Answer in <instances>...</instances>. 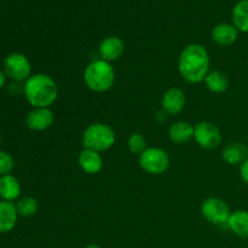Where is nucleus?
Returning <instances> with one entry per match:
<instances>
[{
  "instance_id": "nucleus-1",
  "label": "nucleus",
  "mask_w": 248,
  "mask_h": 248,
  "mask_svg": "<svg viewBox=\"0 0 248 248\" xmlns=\"http://www.w3.org/2000/svg\"><path fill=\"white\" fill-rule=\"evenodd\" d=\"M178 72L189 84H199L210 73V55L205 46L190 44L186 46L178 58Z\"/></svg>"
},
{
  "instance_id": "nucleus-2",
  "label": "nucleus",
  "mask_w": 248,
  "mask_h": 248,
  "mask_svg": "<svg viewBox=\"0 0 248 248\" xmlns=\"http://www.w3.org/2000/svg\"><path fill=\"white\" fill-rule=\"evenodd\" d=\"M23 94L34 108H50L57 101L58 86L50 75L38 73L24 81Z\"/></svg>"
},
{
  "instance_id": "nucleus-3",
  "label": "nucleus",
  "mask_w": 248,
  "mask_h": 248,
  "mask_svg": "<svg viewBox=\"0 0 248 248\" xmlns=\"http://www.w3.org/2000/svg\"><path fill=\"white\" fill-rule=\"evenodd\" d=\"M84 81L93 92H106L115 82V70L111 63L103 60H94L87 64L84 72Z\"/></svg>"
},
{
  "instance_id": "nucleus-4",
  "label": "nucleus",
  "mask_w": 248,
  "mask_h": 248,
  "mask_svg": "<svg viewBox=\"0 0 248 248\" xmlns=\"http://www.w3.org/2000/svg\"><path fill=\"white\" fill-rule=\"evenodd\" d=\"M116 136L113 128L103 123L91 124L82 133V147L84 149L94 152H106L115 144Z\"/></svg>"
},
{
  "instance_id": "nucleus-5",
  "label": "nucleus",
  "mask_w": 248,
  "mask_h": 248,
  "mask_svg": "<svg viewBox=\"0 0 248 248\" xmlns=\"http://www.w3.org/2000/svg\"><path fill=\"white\" fill-rule=\"evenodd\" d=\"M140 169L149 174L159 176L165 173L170 167V156L166 150L161 148L150 147L147 148L142 154L140 155Z\"/></svg>"
},
{
  "instance_id": "nucleus-6",
  "label": "nucleus",
  "mask_w": 248,
  "mask_h": 248,
  "mask_svg": "<svg viewBox=\"0 0 248 248\" xmlns=\"http://www.w3.org/2000/svg\"><path fill=\"white\" fill-rule=\"evenodd\" d=\"M201 215L211 224L227 225L232 211L229 205L222 199L208 198L201 205Z\"/></svg>"
},
{
  "instance_id": "nucleus-7",
  "label": "nucleus",
  "mask_w": 248,
  "mask_h": 248,
  "mask_svg": "<svg viewBox=\"0 0 248 248\" xmlns=\"http://www.w3.org/2000/svg\"><path fill=\"white\" fill-rule=\"evenodd\" d=\"M31 65L28 58L19 52L10 53L4 61V73L14 81L22 82L31 77Z\"/></svg>"
},
{
  "instance_id": "nucleus-8",
  "label": "nucleus",
  "mask_w": 248,
  "mask_h": 248,
  "mask_svg": "<svg viewBox=\"0 0 248 248\" xmlns=\"http://www.w3.org/2000/svg\"><path fill=\"white\" fill-rule=\"evenodd\" d=\"M194 140L202 149H216L222 143V133L215 124L201 121L194 126Z\"/></svg>"
},
{
  "instance_id": "nucleus-9",
  "label": "nucleus",
  "mask_w": 248,
  "mask_h": 248,
  "mask_svg": "<svg viewBox=\"0 0 248 248\" xmlns=\"http://www.w3.org/2000/svg\"><path fill=\"white\" fill-rule=\"evenodd\" d=\"M186 93L179 87H170L164 93L161 99L162 110L167 115H177L186 107Z\"/></svg>"
},
{
  "instance_id": "nucleus-10",
  "label": "nucleus",
  "mask_w": 248,
  "mask_h": 248,
  "mask_svg": "<svg viewBox=\"0 0 248 248\" xmlns=\"http://www.w3.org/2000/svg\"><path fill=\"white\" fill-rule=\"evenodd\" d=\"M55 115L50 108H34L27 114L26 125L33 131H45L52 126Z\"/></svg>"
},
{
  "instance_id": "nucleus-11",
  "label": "nucleus",
  "mask_w": 248,
  "mask_h": 248,
  "mask_svg": "<svg viewBox=\"0 0 248 248\" xmlns=\"http://www.w3.org/2000/svg\"><path fill=\"white\" fill-rule=\"evenodd\" d=\"M101 60L111 63L118 61L125 52V43L118 36H109L106 38L98 47Z\"/></svg>"
},
{
  "instance_id": "nucleus-12",
  "label": "nucleus",
  "mask_w": 248,
  "mask_h": 248,
  "mask_svg": "<svg viewBox=\"0 0 248 248\" xmlns=\"http://www.w3.org/2000/svg\"><path fill=\"white\" fill-rule=\"evenodd\" d=\"M78 162L82 171L89 174H96L103 169V159L101 156V153L94 152V150L82 149L78 157Z\"/></svg>"
},
{
  "instance_id": "nucleus-13",
  "label": "nucleus",
  "mask_w": 248,
  "mask_h": 248,
  "mask_svg": "<svg viewBox=\"0 0 248 248\" xmlns=\"http://www.w3.org/2000/svg\"><path fill=\"white\" fill-rule=\"evenodd\" d=\"M237 36H239V31L234 24H217L212 31V40L223 47L232 46L237 40Z\"/></svg>"
},
{
  "instance_id": "nucleus-14",
  "label": "nucleus",
  "mask_w": 248,
  "mask_h": 248,
  "mask_svg": "<svg viewBox=\"0 0 248 248\" xmlns=\"http://www.w3.org/2000/svg\"><path fill=\"white\" fill-rule=\"evenodd\" d=\"M222 157L228 165H241L248 157V145L242 142H232L224 147Z\"/></svg>"
},
{
  "instance_id": "nucleus-15",
  "label": "nucleus",
  "mask_w": 248,
  "mask_h": 248,
  "mask_svg": "<svg viewBox=\"0 0 248 248\" xmlns=\"http://www.w3.org/2000/svg\"><path fill=\"white\" fill-rule=\"evenodd\" d=\"M18 219L16 205L11 201L0 200V232H9L16 227Z\"/></svg>"
},
{
  "instance_id": "nucleus-16",
  "label": "nucleus",
  "mask_w": 248,
  "mask_h": 248,
  "mask_svg": "<svg viewBox=\"0 0 248 248\" xmlns=\"http://www.w3.org/2000/svg\"><path fill=\"white\" fill-rule=\"evenodd\" d=\"M169 137L176 144H184L194 138V126L188 121H177L169 128Z\"/></svg>"
},
{
  "instance_id": "nucleus-17",
  "label": "nucleus",
  "mask_w": 248,
  "mask_h": 248,
  "mask_svg": "<svg viewBox=\"0 0 248 248\" xmlns=\"http://www.w3.org/2000/svg\"><path fill=\"white\" fill-rule=\"evenodd\" d=\"M227 225L235 235L248 240V211L237 210L232 212Z\"/></svg>"
},
{
  "instance_id": "nucleus-18",
  "label": "nucleus",
  "mask_w": 248,
  "mask_h": 248,
  "mask_svg": "<svg viewBox=\"0 0 248 248\" xmlns=\"http://www.w3.org/2000/svg\"><path fill=\"white\" fill-rule=\"evenodd\" d=\"M21 195V184L12 174L0 176V198L5 201H15Z\"/></svg>"
},
{
  "instance_id": "nucleus-19",
  "label": "nucleus",
  "mask_w": 248,
  "mask_h": 248,
  "mask_svg": "<svg viewBox=\"0 0 248 248\" xmlns=\"http://www.w3.org/2000/svg\"><path fill=\"white\" fill-rule=\"evenodd\" d=\"M205 85L213 93H224L229 87V79L224 73L219 70H212L205 78Z\"/></svg>"
},
{
  "instance_id": "nucleus-20",
  "label": "nucleus",
  "mask_w": 248,
  "mask_h": 248,
  "mask_svg": "<svg viewBox=\"0 0 248 248\" xmlns=\"http://www.w3.org/2000/svg\"><path fill=\"white\" fill-rule=\"evenodd\" d=\"M232 23L237 31L248 33V0H241L232 9Z\"/></svg>"
},
{
  "instance_id": "nucleus-21",
  "label": "nucleus",
  "mask_w": 248,
  "mask_h": 248,
  "mask_svg": "<svg viewBox=\"0 0 248 248\" xmlns=\"http://www.w3.org/2000/svg\"><path fill=\"white\" fill-rule=\"evenodd\" d=\"M16 208L18 216H22V217H33L38 212L39 205L35 199L31 198V196H26V198L19 199L17 201Z\"/></svg>"
},
{
  "instance_id": "nucleus-22",
  "label": "nucleus",
  "mask_w": 248,
  "mask_h": 248,
  "mask_svg": "<svg viewBox=\"0 0 248 248\" xmlns=\"http://www.w3.org/2000/svg\"><path fill=\"white\" fill-rule=\"evenodd\" d=\"M127 147L131 153L140 155L147 149V140L140 133H132L127 140Z\"/></svg>"
},
{
  "instance_id": "nucleus-23",
  "label": "nucleus",
  "mask_w": 248,
  "mask_h": 248,
  "mask_svg": "<svg viewBox=\"0 0 248 248\" xmlns=\"http://www.w3.org/2000/svg\"><path fill=\"white\" fill-rule=\"evenodd\" d=\"M15 167V160L7 152L0 150V176H6L12 172Z\"/></svg>"
},
{
  "instance_id": "nucleus-24",
  "label": "nucleus",
  "mask_w": 248,
  "mask_h": 248,
  "mask_svg": "<svg viewBox=\"0 0 248 248\" xmlns=\"http://www.w3.org/2000/svg\"><path fill=\"white\" fill-rule=\"evenodd\" d=\"M240 177H241L242 182L248 186V157L240 165Z\"/></svg>"
},
{
  "instance_id": "nucleus-25",
  "label": "nucleus",
  "mask_w": 248,
  "mask_h": 248,
  "mask_svg": "<svg viewBox=\"0 0 248 248\" xmlns=\"http://www.w3.org/2000/svg\"><path fill=\"white\" fill-rule=\"evenodd\" d=\"M5 82H6V74L0 70V89L5 86Z\"/></svg>"
},
{
  "instance_id": "nucleus-26",
  "label": "nucleus",
  "mask_w": 248,
  "mask_h": 248,
  "mask_svg": "<svg viewBox=\"0 0 248 248\" xmlns=\"http://www.w3.org/2000/svg\"><path fill=\"white\" fill-rule=\"evenodd\" d=\"M85 248H102V247H99L98 245H94V244H92V245H89V246H86Z\"/></svg>"
},
{
  "instance_id": "nucleus-27",
  "label": "nucleus",
  "mask_w": 248,
  "mask_h": 248,
  "mask_svg": "<svg viewBox=\"0 0 248 248\" xmlns=\"http://www.w3.org/2000/svg\"><path fill=\"white\" fill-rule=\"evenodd\" d=\"M0 144H1V135H0Z\"/></svg>"
}]
</instances>
